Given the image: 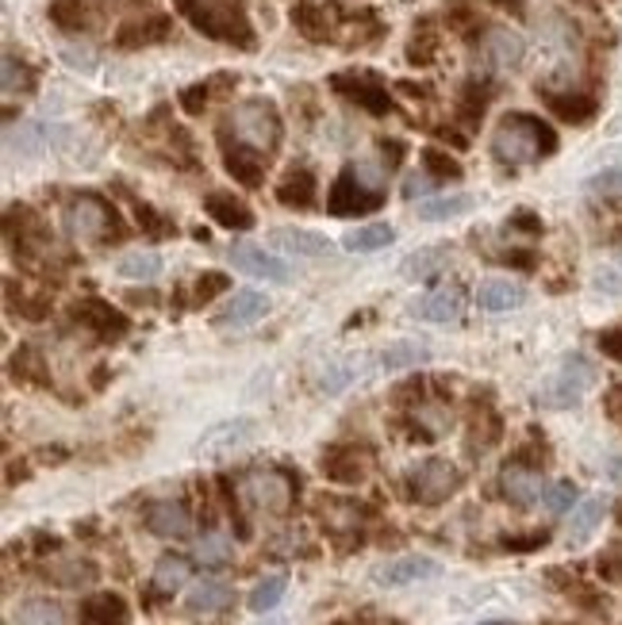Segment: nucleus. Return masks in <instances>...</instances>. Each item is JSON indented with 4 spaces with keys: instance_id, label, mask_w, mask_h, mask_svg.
<instances>
[{
    "instance_id": "9d476101",
    "label": "nucleus",
    "mask_w": 622,
    "mask_h": 625,
    "mask_svg": "<svg viewBox=\"0 0 622 625\" xmlns=\"http://www.w3.org/2000/svg\"><path fill=\"white\" fill-rule=\"evenodd\" d=\"M70 315H73V322H81V327H89L96 338H104V342H116V338H124L127 334V315L119 311V307H112L108 299H101V296H85V299H78V304L70 307Z\"/></svg>"
},
{
    "instance_id": "1a4fd4ad",
    "label": "nucleus",
    "mask_w": 622,
    "mask_h": 625,
    "mask_svg": "<svg viewBox=\"0 0 622 625\" xmlns=\"http://www.w3.org/2000/svg\"><path fill=\"white\" fill-rule=\"evenodd\" d=\"M408 487H411V499L419 503H446L449 495L461 487V472L449 461H442V457H431V461H423L419 469H411Z\"/></svg>"
},
{
    "instance_id": "423d86ee",
    "label": "nucleus",
    "mask_w": 622,
    "mask_h": 625,
    "mask_svg": "<svg viewBox=\"0 0 622 625\" xmlns=\"http://www.w3.org/2000/svg\"><path fill=\"white\" fill-rule=\"evenodd\" d=\"M596 380V373H591V365L584 357H568L565 365H561V373L553 376V380L542 384V391H538V403L542 406H553V411H565V406H576L580 403V396L588 391V384Z\"/></svg>"
},
{
    "instance_id": "9b49d317",
    "label": "nucleus",
    "mask_w": 622,
    "mask_h": 625,
    "mask_svg": "<svg viewBox=\"0 0 622 625\" xmlns=\"http://www.w3.org/2000/svg\"><path fill=\"white\" fill-rule=\"evenodd\" d=\"M254 438H258V423H254V418H227V423H215L212 431L200 434L197 453L200 457H227V453L246 449Z\"/></svg>"
},
{
    "instance_id": "3c124183",
    "label": "nucleus",
    "mask_w": 622,
    "mask_h": 625,
    "mask_svg": "<svg viewBox=\"0 0 622 625\" xmlns=\"http://www.w3.org/2000/svg\"><path fill=\"white\" fill-rule=\"evenodd\" d=\"M415 423L426 431V438H442V434L449 431V414L442 411V406H419Z\"/></svg>"
},
{
    "instance_id": "a211bd4d",
    "label": "nucleus",
    "mask_w": 622,
    "mask_h": 625,
    "mask_svg": "<svg viewBox=\"0 0 622 625\" xmlns=\"http://www.w3.org/2000/svg\"><path fill=\"white\" fill-rule=\"evenodd\" d=\"M500 487H504V499L515 503V507H535L545 495L542 472L530 469V464H507L504 476H500Z\"/></svg>"
},
{
    "instance_id": "de8ad7c7",
    "label": "nucleus",
    "mask_w": 622,
    "mask_h": 625,
    "mask_svg": "<svg viewBox=\"0 0 622 625\" xmlns=\"http://www.w3.org/2000/svg\"><path fill=\"white\" fill-rule=\"evenodd\" d=\"M47 127L43 123H24L20 127V134L9 127V150H20V154H39L43 146H47Z\"/></svg>"
},
{
    "instance_id": "f3484780",
    "label": "nucleus",
    "mask_w": 622,
    "mask_h": 625,
    "mask_svg": "<svg viewBox=\"0 0 622 625\" xmlns=\"http://www.w3.org/2000/svg\"><path fill=\"white\" fill-rule=\"evenodd\" d=\"M220 150H223V165H227V173L238 180V185H246V188H258L261 185L266 157H261L258 150L243 146V142H235L231 134H223V131H220Z\"/></svg>"
},
{
    "instance_id": "f704fd0d",
    "label": "nucleus",
    "mask_w": 622,
    "mask_h": 625,
    "mask_svg": "<svg viewBox=\"0 0 622 625\" xmlns=\"http://www.w3.org/2000/svg\"><path fill=\"white\" fill-rule=\"evenodd\" d=\"M189 576H192V564L185 561V556H162L159 564H154V591H162V594H174V591H181L185 583H189Z\"/></svg>"
},
{
    "instance_id": "6ab92c4d",
    "label": "nucleus",
    "mask_w": 622,
    "mask_h": 625,
    "mask_svg": "<svg viewBox=\"0 0 622 625\" xmlns=\"http://www.w3.org/2000/svg\"><path fill=\"white\" fill-rule=\"evenodd\" d=\"M146 530L154 538H166V541H181L192 533V515L174 499H162V503H150L146 507Z\"/></svg>"
},
{
    "instance_id": "0eeeda50",
    "label": "nucleus",
    "mask_w": 622,
    "mask_h": 625,
    "mask_svg": "<svg viewBox=\"0 0 622 625\" xmlns=\"http://www.w3.org/2000/svg\"><path fill=\"white\" fill-rule=\"evenodd\" d=\"M331 89L342 96V101L369 111V116H392L396 111V101L388 96V89L380 85V78H373V73H335Z\"/></svg>"
},
{
    "instance_id": "bf43d9fd",
    "label": "nucleus",
    "mask_w": 622,
    "mask_h": 625,
    "mask_svg": "<svg viewBox=\"0 0 622 625\" xmlns=\"http://www.w3.org/2000/svg\"><path fill=\"white\" fill-rule=\"evenodd\" d=\"M622 180V169H607L603 177H591V188H611Z\"/></svg>"
},
{
    "instance_id": "6e6d98bb",
    "label": "nucleus",
    "mask_w": 622,
    "mask_h": 625,
    "mask_svg": "<svg viewBox=\"0 0 622 625\" xmlns=\"http://www.w3.org/2000/svg\"><path fill=\"white\" fill-rule=\"evenodd\" d=\"M545 545V533H530V538H504V549L512 553H530V549H542Z\"/></svg>"
},
{
    "instance_id": "4468645a",
    "label": "nucleus",
    "mask_w": 622,
    "mask_h": 625,
    "mask_svg": "<svg viewBox=\"0 0 622 625\" xmlns=\"http://www.w3.org/2000/svg\"><path fill=\"white\" fill-rule=\"evenodd\" d=\"M481 58L492 70H519L527 58V39L512 27H489L481 39Z\"/></svg>"
},
{
    "instance_id": "c03bdc74",
    "label": "nucleus",
    "mask_w": 622,
    "mask_h": 625,
    "mask_svg": "<svg viewBox=\"0 0 622 625\" xmlns=\"http://www.w3.org/2000/svg\"><path fill=\"white\" fill-rule=\"evenodd\" d=\"M62 606L50 599H27L20 606V625H62Z\"/></svg>"
},
{
    "instance_id": "5fc2aeb1",
    "label": "nucleus",
    "mask_w": 622,
    "mask_h": 625,
    "mask_svg": "<svg viewBox=\"0 0 622 625\" xmlns=\"http://www.w3.org/2000/svg\"><path fill=\"white\" fill-rule=\"evenodd\" d=\"M403 154H408V146H403L400 139H380V162H385L388 169H396V165L403 162Z\"/></svg>"
},
{
    "instance_id": "4be33fe9",
    "label": "nucleus",
    "mask_w": 622,
    "mask_h": 625,
    "mask_svg": "<svg viewBox=\"0 0 622 625\" xmlns=\"http://www.w3.org/2000/svg\"><path fill=\"white\" fill-rule=\"evenodd\" d=\"M277 203L307 212V208L316 203V173L307 169V165H292L281 177V185H277Z\"/></svg>"
},
{
    "instance_id": "680f3d73",
    "label": "nucleus",
    "mask_w": 622,
    "mask_h": 625,
    "mask_svg": "<svg viewBox=\"0 0 622 625\" xmlns=\"http://www.w3.org/2000/svg\"><path fill=\"white\" fill-rule=\"evenodd\" d=\"M269 625H281V622H269Z\"/></svg>"
},
{
    "instance_id": "052dcab7",
    "label": "nucleus",
    "mask_w": 622,
    "mask_h": 625,
    "mask_svg": "<svg viewBox=\"0 0 622 625\" xmlns=\"http://www.w3.org/2000/svg\"><path fill=\"white\" fill-rule=\"evenodd\" d=\"M596 288H607L611 296H619V276H614V273H599L596 276Z\"/></svg>"
},
{
    "instance_id": "412c9836",
    "label": "nucleus",
    "mask_w": 622,
    "mask_h": 625,
    "mask_svg": "<svg viewBox=\"0 0 622 625\" xmlns=\"http://www.w3.org/2000/svg\"><path fill=\"white\" fill-rule=\"evenodd\" d=\"M269 307H273L269 304V296H261V292H254V288H243L227 299V307H223L220 315H215V327L220 330L250 327V322H258L261 315H269Z\"/></svg>"
},
{
    "instance_id": "a878e982",
    "label": "nucleus",
    "mask_w": 622,
    "mask_h": 625,
    "mask_svg": "<svg viewBox=\"0 0 622 625\" xmlns=\"http://www.w3.org/2000/svg\"><path fill=\"white\" fill-rule=\"evenodd\" d=\"M477 304H481L484 311H515V307L527 304V292L515 281L489 276V281H481V288H477Z\"/></svg>"
},
{
    "instance_id": "603ef678",
    "label": "nucleus",
    "mask_w": 622,
    "mask_h": 625,
    "mask_svg": "<svg viewBox=\"0 0 622 625\" xmlns=\"http://www.w3.org/2000/svg\"><path fill=\"white\" fill-rule=\"evenodd\" d=\"M231 292V276L227 273H204L197 281V304H208L215 296H227Z\"/></svg>"
},
{
    "instance_id": "c85d7f7f",
    "label": "nucleus",
    "mask_w": 622,
    "mask_h": 625,
    "mask_svg": "<svg viewBox=\"0 0 622 625\" xmlns=\"http://www.w3.org/2000/svg\"><path fill=\"white\" fill-rule=\"evenodd\" d=\"M603 515H607V499H603V495H591V499H584L580 507L573 510V518H568V530H565L568 545H584V541H588L591 533L599 530Z\"/></svg>"
},
{
    "instance_id": "13d9d810",
    "label": "nucleus",
    "mask_w": 622,
    "mask_h": 625,
    "mask_svg": "<svg viewBox=\"0 0 622 625\" xmlns=\"http://www.w3.org/2000/svg\"><path fill=\"white\" fill-rule=\"evenodd\" d=\"M603 353H611V357H619L622 361V330H611V334H603Z\"/></svg>"
},
{
    "instance_id": "8fccbe9b",
    "label": "nucleus",
    "mask_w": 622,
    "mask_h": 625,
    "mask_svg": "<svg viewBox=\"0 0 622 625\" xmlns=\"http://www.w3.org/2000/svg\"><path fill=\"white\" fill-rule=\"evenodd\" d=\"M542 503H545V510H550V515H565V510L576 507V487L568 484V480L550 484V487H545V495H542Z\"/></svg>"
},
{
    "instance_id": "20e7f679",
    "label": "nucleus",
    "mask_w": 622,
    "mask_h": 625,
    "mask_svg": "<svg viewBox=\"0 0 622 625\" xmlns=\"http://www.w3.org/2000/svg\"><path fill=\"white\" fill-rule=\"evenodd\" d=\"M62 227L73 243H85V246L119 243V238H124V223H119L116 208L93 192H78L70 203H66Z\"/></svg>"
},
{
    "instance_id": "c9c22d12",
    "label": "nucleus",
    "mask_w": 622,
    "mask_h": 625,
    "mask_svg": "<svg viewBox=\"0 0 622 625\" xmlns=\"http://www.w3.org/2000/svg\"><path fill=\"white\" fill-rule=\"evenodd\" d=\"M284 591H289V576H284V571L261 576L250 591V610L254 614H269V610H277V602L284 599Z\"/></svg>"
},
{
    "instance_id": "f257e3e1",
    "label": "nucleus",
    "mask_w": 622,
    "mask_h": 625,
    "mask_svg": "<svg viewBox=\"0 0 622 625\" xmlns=\"http://www.w3.org/2000/svg\"><path fill=\"white\" fill-rule=\"evenodd\" d=\"M174 9L181 12L204 39L227 43V47H238V50L258 47L246 0H174Z\"/></svg>"
},
{
    "instance_id": "5701e85b",
    "label": "nucleus",
    "mask_w": 622,
    "mask_h": 625,
    "mask_svg": "<svg viewBox=\"0 0 622 625\" xmlns=\"http://www.w3.org/2000/svg\"><path fill=\"white\" fill-rule=\"evenodd\" d=\"M169 32H174V20H169V16L127 20V24L116 32V43L124 50H139V47H150V43H166Z\"/></svg>"
},
{
    "instance_id": "2f4dec72",
    "label": "nucleus",
    "mask_w": 622,
    "mask_h": 625,
    "mask_svg": "<svg viewBox=\"0 0 622 625\" xmlns=\"http://www.w3.org/2000/svg\"><path fill=\"white\" fill-rule=\"evenodd\" d=\"M235 591H231L223 579H200L189 591V610L192 614H220L223 606H231Z\"/></svg>"
},
{
    "instance_id": "4c0bfd02",
    "label": "nucleus",
    "mask_w": 622,
    "mask_h": 625,
    "mask_svg": "<svg viewBox=\"0 0 622 625\" xmlns=\"http://www.w3.org/2000/svg\"><path fill=\"white\" fill-rule=\"evenodd\" d=\"M119 276H127V281H154V276L162 273V258L154 250H134V253H124L116 266Z\"/></svg>"
},
{
    "instance_id": "dca6fc26",
    "label": "nucleus",
    "mask_w": 622,
    "mask_h": 625,
    "mask_svg": "<svg viewBox=\"0 0 622 625\" xmlns=\"http://www.w3.org/2000/svg\"><path fill=\"white\" fill-rule=\"evenodd\" d=\"M292 24H296V32L304 35V39L312 43H335L339 39V4H312V0H304V4H296L292 9Z\"/></svg>"
},
{
    "instance_id": "2eb2a0df",
    "label": "nucleus",
    "mask_w": 622,
    "mask_h": 625,
    "mask_svg": "<svg viewBox=\"0 0 622 625\" xmlns=\"http://www.w3.org/2000/svg\"><path fill=\"white\" fill-rule=\"evenodd\" d=\"M319 469H324V476H327V480H335V484L354 487V484H362V480L369 476L373 461H369V453H365V449L335 446V449H327V453H324Z\"/></svg>"
},
{
    "instance_id": "f03ea898",
    "label": "nucleus",
    "mask_w": 622,
    "mask_h": 625,
    "mask_svg": "<svg viewBox=\"0 0 622 625\" xmlns=\"http://www.w3.org/2000/svg\"><path fill=\"white\" fill-rule=\"evenodd\" d=\"M558 150V134H553L550 123H542L538 116H527V111H512L496 123L492 131V154L504 165H535L542 162L545 154Z\"/></svg>"
},
{
    "instance_id": "79ce46f5",
    "label": "nucleus",
    "mask_w": 622,
    "mask_h": 625,
    "mask_svg": "<svg viewBox=\"0 0 622 625\" xmlns=\"http://www.w3.org/2000/svg\"><path fill=\"white\" fill-rule=\"evenodd\" d=\"M35 89V70L16 55H4V96H27Z\"/></svg>"
},
{
    "instance_id": "e433bc0d",
    "label": "nucleus",
    "mask_w": 622,
    "mask_h": 625,
    "mask_svg": "<svg viewBox=\"0 0 622 625\" xmlns=\"http://www.w3.org/2000/svg\"><path fill=\"white\" fill-rule=\"evenodd\" d=\"M50 20H55L62 32H89V27H93L85 0H50Z\"/></svg>"
},
{
    "instance_id": "6e6552de",
    "label": "nucleus",
    "mask_w": 622,
    "mask_h": 625,
    "mask_svg": "<svg viewBox=\"0 0 622 625\" xmlns=\"http://www.w3.org/2000/svg\"><path fill=\"white\" fill-rule=\"evenodd\" d=\"M380 203H385V192L362 185V180H357V173L347 165V169L339 173V180L331 185L327 212H331V215H369V212H377Z\"/></svg>"
},
{
    "instance_id": "864d4df0",
    "label": "nucleus",
    "mask_w": 622,
    "mask_h": 625,
    "mask_svg": "<svg viewBox=\"0 0 622 625\" xmlns=\"http://www.w3.org/2000/svg\"><path fill=\"white\" fill-rule=\"evenodd\" d=\"M39 368H43V361L35 357L32 345H24V350L16 353V361H12V373H16V376H24V380H39V384H47V373H39Z\"/></svg>"
},
{
    "instance_id": "aec40b11",
    "label": "nucleus",
    "mask_w": 622,
    "mask_h": 625,
    "mask_svg": "<svg viewBox=\"0 0 622 625\" xmlns=\"http://www.w3.org/2000/svg\"><path fill=\"white\" fill-rule=\"evenodd\" d=\"M204 212L212 215L223 231H238V235H243V231H254V223H258L250 212V203L238 200L235 192H208Z\"/></svg>"
},
{
    "instance_id": "ddd939ff",
    "label": "nucleus",
    "mask_w": 622,
    "mask_h": 625,
    "mask_svg": "<svg viewBox=\"0 0 622 625\" xmlns=\"http://www.w3.org/2000/svg\"><path fill=\"white\" fill-rule=\"evenodd\" d=\"M438 571H442L438 561L408 553V556H396V561L380 564V568L373 571V579H377L380 587H411V583H426V579H434Z\"/></svg>"
},
{
    "instance_id": "7ed1b4c3",
    "label": "nucleus",
    "mask_w": 622,
    "mask_h": 625,
    "mask_svg": "<svg viewBox=\"0 0 622 625\" xmlns=\"http://www.w3.org/2000/svg\"><path fill=\"white\" fill-rule=\"evenodd\" d=\"M223 134H235V142H243V146L258 150L261 157H269V154H277L281 134H284L281 111H277V104L266 101V96H250V101H243L227 116Z\"/></svg>"
},
{
    "instance_id": "b1692460",
    "label": "nucleus",
    "mask_w": 622,
    "mask_h": 625,
    "mask_svg": "<svg viewBox=\"0 0 622 625\" xmlns=\"http://www.w3.org/2000/svg\"><path fill=\"white\" fill-rule=\"evenodd\" d=\"M316 518L331 533H350V530H357V526H362L365 510L357 507V503H350V499H339V495H319V499H316Z\"/></svg>"
},
{
    "instance_id": "ea45409f",
    "label": "nucleus",
    "mask_w": 622,
    "mask_h": 625,
    "mask_svg": "<svg viewBox=\"0 0 622 625\" xmlns=\"http://www.w3.org/2000/svg\"><path fill=\"white\" fill-rule=\"evenodd\" d=\"M231 556H235V541L227 533H204L197 541V561L204 568H223V564H231Z\"/></svg>"
},
{
    "instance_id": "72a5a7b5",
    "label": "nucleus",
    "mask_w": 622,
    "mask_h": 625,
    "mask_svg": "<svg viewBox=\"0 0 622 625\" xmlns=\"http://www.w3.org/2000/svg\"><path fill=\"white\" fill-rule=\"evenodd\" d=\"M469 208H473V196L457 192V196H438V200H419L415 215L423 223H446V220H457V215H465Z\"/></svg>"
},
{
    "instance_id": "c756f323",
    "label": "nucleus",
    "mask_w": 622,
    "mask_h": 625,
    "mask_svg": "<svg viewBox=\"0 0 622 625\" xmlns=\"http://www.w3.org/2000/svg\"><path fill=\"white\" fill-rule=\"evenodd\" d=\"M431 357L426 342H415V338H403V342H392L377 353V368L380 373H400V368H415Z\"/></svg>"
},
{
    "instance_id": "473e14b6",
    "label": "nucleus",
    "mask_w": 622,
    "mask_h": 625,
    "mask_svg": "<svg viewBox=\"0 0 622 625\" xmlns=\"http://www.w3.org/2000/svg\"><path fill=\"white\" fill-rule=\"evenodd\" d=\"M392 238H396L392 223H362V227H354L342 238V246H347L350 253H373V250L392 246Z\"/></svg>"
},
{
    "instance_id": "cd10ccee",
    "label": "nucleus",
    "mask_w": 622,
    "mask_h": 625,
    "mask_svg": "<svg viewBox=\"0 0 622 625\" xmlns=\"http://www.w3.org/2000/svg\"><path fill=\"white\" fill-rule=\"evenodd\" d=\"M131 610L119 594H93L81 602V625H127Z\"/></svg>"
},
{
    "instance_id": "7c9ffc66",
    "label": "nucleus",
    "mask_w": 622,
    "mask_h": 625,
    "mask_svg": "<svg viewBox=\"0 0 622 625\" xmlns=\"http://www.w3.org/2000/svg\"><path fill=\"white\" fill-rule=\"evenodd\" d=\"M446 261H449V246H423V250L408 253V258L400 261V276L403 281H426V276L438 273Z\"/></svg>"
},
{
    "instance_id": "bb28decb",
    "label": "nucleus",
    "mask_w": 622,
    "mask_h": 625,
    "mask_svg": "<svg viewBox=\"0 0 622 625\" xmlns=\"http://www.w3.org/2000/svg\"><path fill=\"white\" fill-rule=\"evenodd\" d=\"M273 243L281 246L284 253H296V258H331V243L304 227H277Z\"/></svg>"
},
{
    "instance_id": "a18cd8bd",
    "label": "nucleus",
    "mask_w": 622,
    "mask_h": 625,
    "mask_svg": "<svg viewBox=\"0 0 622 625\" xmlns=\"http://www.w3.org/2000/svg\"><path fill=\"white\" fill-rule=\"evenodd\" d=\"M134 220H139L142 235H150V238H174V223H169L162 212H154L146 200H134Z\"/></svg>"
},
{
    "instance_id": "4d7b16f0",
    "label": "nucleus",
    "mask_w": 622,
    "mask_h": 625,
    "mask_svg": "<svg viewBox=\"0 0 622 625\" xmlns=\"http://www.w3.org/2000/svg\"><path fill=\"white\" fill-rule=\"evenodd\" d=\"M431 185H434V177H431V173H426V177H411L408 185H403V196H408V200H415V196L431 192Z\"/></svg>"
},
{
    "instance_id": "37998d69",
    "label": "nucleus",
    "mask_w": 622,
    "mask_h": 625,
    "mask_svg": "<svg viewBox=\"0 0 622 625\" xmlns=\"http://www.w3.org/2000/svg\"><path fill=\"white\" fill-rule=\"evenodd\" d=\"M215 89H231V78H215V81H200V85H189L181 89V108L189 111V116H200V111L212 104Z\"/></svg>"
},
{
    "instance_id": "39448f33",
    "label": "nucleus",
    "mask_w": 622,
    "mask_h": 625,
    "mask_svg": "<svg viewBox=\"0 0 622 625\" xmlns=\"http://www.w3.org/2000/svg\"><path fill=\"white\" fill-rule=\"evenodd\" d=\"M243 499L261 515H289L296 499V480L284 469H254L243 476Z\"/></svg>"
},
{
    "instance_id": "58836bf2",
    "label": "nucleus",
    "mask_w": 622,
    "mask_h": 625,
    "mask_svg": "<svg viewBox=\"0 0 622 625\" xmlns=\"http://www.w3.org/2000/svg\"><path fill=\"white\" fill-rule=\"evenodd\" d=\"M47 576L55 579L58 587H89L96 579L93 561H55L47 564Z\"/></svg>"
},
{
    "instance_id": "f8f14e48",
    "label": "nucleus",
    "mask_w": 622,
    "mask_h": 625,
    "mask_svg": "<svg viewBox=\"0 0 622 625\" xmlns=\"http://www.w3.org/2000/svg\"><path fill=\"white\" fill-rule=\"evenodd\" d=\"M231 266L243 269V273L258 276V281H269V284H289V266L273 253H266L258 243H231Z\"/></svg>"
},
{
    "instance_id": "393cba45",
    "label": "nucleus",
    "mask_w": 622,
    "mask_h": 625,
    "mask_svg": "<svg viewBox=\"0 0 622 625\" xmlns=\"http://www.w3.org/2000/svg\"><path fill=\"white\" fill-rule=\"evenodd\" d=\"M411 311L426 322H454V319H461V311H465V296H461V288H434V292H426Z\"/></svg>"
},
{
    "instance_id": "09e8293b",
    "label": "nucleus",
    "mask_w": 622,
    "mask_h": 625,
    "mask_svg": "<svg viewBox=\"0 0 622 625\" xmlns=\"http://www.w3.org/2000/svg\"><path fill=\"white\" fill-rule=\"evenodd\" d=\"M434 55H438V39H434V32L426 24L415 27V35H411V43H408V62L411 66H431Z\"/></svg>"
},
{
    "instance_id": "a19ab883",
    "label": "nucleus",
    "mask_w": 622,
    "mask_h": 625,
    "mask_svg": "<svg viewBox=\"0 0 622 625\" xmlns=\"http://www.w3.org/2000/svg\"><path fill=\"white\" fill-rule=\"evenodd\" d=\"M489 96L492 89L481 85V81H469V85L461 89V101H457V111H461L465 123H481L484 108H489Z\"/></svg>"
},
{
    "instance_id": "49530a36",
    "label": "nucleus",
    "mask_w": 622,
    "mask_h": 625,
    "mask_svg": "<svg viewBox=\"0 0 622 625\" xmlns=\"http://www.w3.org/2000/svg\"><path fill=\"white\" fill-rule=\"evenodd\" d=\"M423 169L431 173L434 180H457V177H461V162H457V157H449L446 150H438V146L423 150Z\"/></svg>"
}]
</instances>
